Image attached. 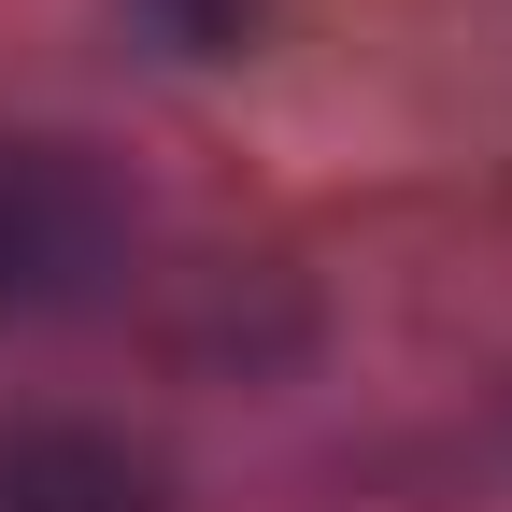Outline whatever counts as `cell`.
Wrapping results in <instances>:
<instances>
[{
  "label": "cell",
  "instance_id": "obj_1",
  "mask_svg": "<svg viewBox=\"0 0 512 512\" xmlns=\"http://www.w3.org/2000/svg\"><path fill=\"white\" fill-rule=\"evenodd\" d=\"M128 242H143V214L86 143H0V342L86 313L128 271Z\"/></svg>",
  "mask_w": 512,
  "mask_h": 512
},
{
  "label": "cell",
  "instance_id": "obj_2",
  "mask_svg": "<svg viewBox=\"0 0 512 512\" xmlns=\"http://www.w3.org/2000/svg\"><path fill=\"white\" fill-rule=\"evenodd\" d=\"M0 512H171V484L100 427H0Z\"/></svg>",
  "mask_w": 512,
  "mask_h": 512
}]
</instances>
